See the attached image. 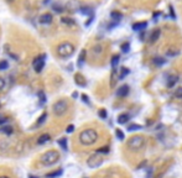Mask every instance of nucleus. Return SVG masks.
Returning a JSON list of instances; mask_svg holds the SVG:
<instances>
[{"mask_svg":"<svg viewBox=\"0 0 182 178\" xmlns=\"http://www.w3.org/2000/svg\"><path fill=\"white\" fill-rule=\"evenodd\" d=\"M98 141V132L93 129H85L79 134V142L83 146H92Z\"/></svg>","mask_w":182,"mask_h":178,"instance_id":"obj_1","label":"nucleus"},{"mask_svg":"<svg viewBox=\"0 0 182 178\" xmlns=\"http://www.w3.org/2000/svg\"><path fill=\"white\" fill-rule=\"evenodd\" d=\"M59 152L56 151V150H50V151H46L45 153L41 155L40 157V161L43 166H53L55 163H57L59 161Z\"/></svg>","mask_w":182,"mask_h":178,"instance_id":"obj_2","label":"nucleus"},{"mask_svg":"<svg viewBox=\"0 0 182 178\" xmlns=\"http://www.w3.org/2000/svg\"><path fill=\"white\" fill-rule=\"evenodd\" d=\"M74 53V46L71 42H62L57 46V54L62 58H68Z\"/></svg>","mask_w":182,"mask_h":178,"instance_id":"obj_3","label":"nucleus"},{"mask_svg":"<svg viewBox=\"0 0 182 178\" xmlns=\"http://www.w3.org/2000/svg\"><path fill=\"white\" fill-rule=\"evenodd\" d=\"M67 110H68V103H67V100H65V99L57 100V102L53 104V106H52V111H53V114L56 116H62V115H65Z\"/></svg>","mask_w":182,"mask_h":178,"instance_id":"obj_4","label":"nucleus"},{"mask_svg":"<svg viewBox=\"0 0 182 178\" xmlns=\"http://www.w3.org/2000/svg\"><path fill=\"white\" fill-rule=\"evenodd\" d=\"M144 143H145V139L143 136H133V137H130L129 141H128V147L130 148V150H133V151H136V150H140L141 147L144 146Z\"/></svg>","mask_w":182,"mask_h":178,"instance_id":"obj_5","label":"nucleus"},{"mask_svg":"<svg viewBox=\"0 0 182 178\" xmlns=\"http://www.w3.org/2000/svg\"><path fill=\"white\" fill-rule=\"evenodd\" d=\"M104 162V158L100 153H94L92 156H89V158L87 159V165L89 168H98L99 166H102Z\"/></svg>","mask_w":182,"mask_h":178,"instance_id":"obj_6","label":"nucleus"},{"mask_svg":"<svg viewBox=\"0 0 182 178\" xmlns=\"http://www.w3.org/2000/svg\"><path fill=\"white\" fill-rule=\"evenodd\" d=\"M45 58H46V54H42V56H39V57H36L33 59L32 62V66L35 70L37 73H40L41 70L43 69V66H45Z\"/></svg>","mask_w":182,"mask_h":178,"instance_id":"obj_7","label":"nucleus"},{"mask_svg":"<svg viewBox=\"0 0 182 178\" xmlns=\"http://www.w3.org/2000/svg\"><path fill=\"white\" fill-rule=\"evenodd\" d=\"M66 9L69 11H77L81 9V3L78 0H71V1L66 5Z\"/></svg>","mask_w":182,"mask_h":178,"instance_id":"obj_8","label":"nucleus"},{"mask_svg":"<svg viewBox=\"0 0 182 178\" xmlns=\"http://www.w3.org/2000/svg\"><path fill=\"white\" fill-rule=\"evenodd\" d=\"M129 90H130V88H129V85H121L120 88L117 90V96H119V98H124V96H126L129 94Z\"/></svg>","mask_w":182,"mask_h":178,"instance_id":"obj_9","label":"nucleus"},{"mask_svg":"<svg viewBox=\"0 0 182 178\" xmlns=\"http://www.w3.org/2000/svg\"><path fill=\"white\" fill-rule=\"evenodd\" d=\"M160 35H161V30L160 29H155L154 31L151 32V35H150V41H149V42H150L151 44L152 43H155V42H157L159 41V39H160Z\"/></svg>","mask_w":182,"mask_h":178,"instance_id":"obj_10","label":"nucleus"},{"mask_svg":"<svg viewBox=\"0 0 182 178\" xmlns=\"http://www.w3.org/2000/svg\"><path fill=\"white\" fill-rule=\"evenodd\" d=\"M39 21H40V24H43V25H48V24H51L52 22V15L51 14H42L41 16L39 17Z\"/></svg>","mask_w":182,"mask_h":178,"instance_id":"obj_11","label":"nucleus"},{"mask_svg":"<svg viewBox=\"0 0 182 178\" xmlns=\"http://www.w3.org/2000/svg\"><path fill=\"white\" fill-rule=\"evenodd\" d=\"M146 26H147V24L145 21H143V22H135V24L133 25V30H134V31H143V30L146 29Z\"/></svg>","mask_w":182,"mask_h":178,"instance_id":"obj_12","label":"nucleus"},{"mask_svg":"<svg viewBox=\"0 0 182 178\" xmlns=\"http://www.w3.org/2000/svg\"><path fill=\"white\" fill-rule=\"evenodd\" d=\"M129 119H130V115H129V114L123 113V114H120V115L118 116V124H120V125L125 124V122L129 121Z\"/></svg>","mask_w":182,"mask_h":178,"instance_id":"obj_13","label":"nucleus"},{"mask_svg":"<svg viewBox=\"0 0 182 178\" xmlns=\"http://www.w3.org/2000/svg\"><path fill=\"white\" fill-rule=\"evenodd\" d=\"M50 140H51V136L48 135V134H43V135H41L39 139H37V143H39V145H43V143L48 142Z\"/></svg>","mask_w":182,"mask_h":178,"instance_id":"obj_14","label":"nucleus"},{"mask_svg":"<svg viewBox=\"0 0 182 178\" xmlns=\"http://www.w3.org/2000/svg\"><path fill=\"white\" fill-rule=\"evenodd\" d=\"M62 173H63V169L59 168V169L53 171V172H51V173H47L46 174V178H57L59 176H62Z\"/></svg>","mask_w":182,"mask_h":178,"instance_id":"obj_15","label":"nucleus"},{"mask_svg":"<svg viewBox=\"0 0 182 178\" xmlns=\"http://www.w3.org/2000/svg\"><path fill=\"white\" fill-rule=\"evenodd\" d=\"M178 82V77L177 76H171L169 79H167V87L169 88H173L175 84Z\"/></svg>","mask_w":182,"mask_h":178,"instance_id":"obj_16","label":"nucleus"},{"mask_svg":"<svg viewBox=\"0 0 182 178\" xmlns=\"http://www.w3.org/2000/svg\"><path fill=\"white\" fill-rule=\"evenodd\" d=\"M110 17L113 19L114 21H117V22H119L123 19V14L121 13H119V11H111L110 13Z\"/></svg>","mask_w":182,"mask_h":178,"instance_id":"obj_17","label":"nucleus"},{"mask_svg":"<svg viewBox=\"0 0 182 178\" xmlns=\"http://www.w3.org/2000/svg\"><path fill=\"white\" fill-rule=\"evenodd\" d=\"M0 132L5 134V135H11V134L14 132V129L9 125H5V126H1V128H0Z\"/></svg>","mask_w":182,"mask_h":178,"instance_id":"obj_18","label":"nucleus"},{"mask_svg":"<svg viewBox=\"0 0 182 178\" xmlns=\"http://www.w3.org/2000/svg\"><path fill=\"white\" fill-rule=\"evenodd\" d=\"M85 54H87V52H85V50H82L81 54H79V57H78V62H77L78 67H82V64H83V62L85 61Z\"/></svg>","mask_w":182,"mask_h":178,"instance_id":"obj_19","label":"nucleus"},{"mask_svg":"<svg viewBox=\"0 0 182 178\" xmlns=\"http://www.w3.org/2000/svg\"><path fill=\"white\" fill-rule=\"evenodd\" d=\"M58 145L61 146V148H62L63 151L68 150V147H67V139H66V137H61V139L58 140Z\"/></svg>","mask_w":182,"mask_h":178,"instance_id":"obj_20","label":"nucleus"},{"mask_svg":"<svg viewBox=\"0 0 182 178\" xmlns=\"http://www.w3.org/2000/svg\"><path fill=\"white\" fill-rule=\"evenodd\" d=\"M79 11L83 15H92L93 14V10H92V7H89V6H81V9Z\"/></svg>","mask_w":182,"mask_h":178,"instance_id":"obj_21","label":"nucleus"},{"mask_svg":"<svg viewBox=\"0 0 182 178\" xmlns=\"http://www.w3.org/2000/svg\"><path fill=\"white\" fill-rule=\"evenodd\" d=\"M61 22H62V24H65V25H69V26H73L74 24H76L73 19H71V17H62Z\"/></svg>","mask_w":182,"mask_h":178,"instance_id":"obj_22","label":"nucleus"},{"mask_svg":"<svg viewBox=\"0 0 182 178\" xmlns=\"http://www.w3.org/2000/svg\"><path fill=\"white\" fill-rule=\"evenodd\" d=\"M76 83L78 84V85H81V87H85V82L83 80V77L81 76V74H76Z\"/></svg>","mask_w":182,"mask_h":178,"instance_id":"obj_23","label":"nucleus"},{"mask_svg":"<svg viewBox=\"0 0 182 178\" xmlns=\"http://www.w3.org/2000/svg\"><path fill=\"white\" fill-rule=\"evenodd\" d=\"M180 53V51L176 50V48H169V50L166 51V54L170 56V57H175V56H177Z\"/></svg>","mask_w":182,"mask_h":178,"instance_id":"obj_24","label":"nucleus"},{"mask_svg":"<svg viewBox=\"0 0 182 178\" xmlns=\"http://www.w3.org/2000/svg\"><path fill=\"white\" fill-rule=\"evenodd\" d=\"M46 118H47V113H43V114L39 118V120H37L36 125H35V128H37V126H40V125H42L43 122H45V120H46Z\"/></svg>","mask_w":182,"mask_h":178,"instance_id":"obj_25","label":"nucleus"},{"mask_svg":"<svg viewBox=\"0 0 182 178\" xmlns=\"http://www.w3.org/2000/svg\"><path fill=\"white\" fill-rule=\"evenodd\" d=\"M154 63L156 66H162V64H165V63H166V59L162 58V57H155L154 58Z\"/></svg>","mask_w":182,"mask_h":178,"instance_id":"obj_26","label":"nucleus"},{"mask_svg":"<svg viewBox=\"0 0 182 178\" xmlns=\"http://www.w3.org/2000/svg\"><path fill=\"white\" fill-rule=\"evenodd\" d=\"M119 59H120V56H119V54L113 56V58H111V67H113V68H115V67L118 66Z\"/></svg>","mask_w":182,"mask_h":178,"instance_id":"obj_27","label":"nucleus"},{"mask_svg":"<svg viewBox=\"0 0 182 178\" xmlns=\"http://www.w3.org/2000/svg\"><path fill=\"white\" fill-rule=\"evenodd\" d=\"M129 72H130L129 68H125V67L121 68V72H120V74H119V79H124V78L129 74Z\"/></svg>","mask_w":182,"mask_h":178,"instance_id":"obj_28","label":"nucleus"},{"mask_svg":"<svg viewBox=\"0 0 182 178\" xmlns=\"http://www.w3.org/2000/svg\"><path fill=\"white\" fill-rule=\"evenodd\" d=\"M173 98H176V99H182V87L177 88L176 90H175V93H173Z\"/></svg>","mask_w":182,"mask_h":178,"instance_id":"obj_29","label":"nucleus"},{"mask_svg":"<svg viewBox=\"0 0 182 178\" xmlns=\"http://www.w3.org/2000/svg\"><path fill=\"white\" fill-rule=\"evenodd\" d=\"M102 52H103V46H102V44H95V46L93 47V53L99 54V53H102Z\"/></svg>","mask_w":182,"mask_h":178,"instance_id":"obj_30","label":"nucleus"},{"mask_svg":"<svg viewBox=\"0 0 182 178\" xmlns=\"http://www.w3.org/2000/svg\"><path fill=\"white\" fill-rule=\"evenodd\" d=\"M52 9H53L56 13H62V11H65L63 10V6L59 5V4H52Z\"/></svg>","mask_w":182,"mask_h":178,"instance_id":"obj_31","label":"nucleus"},{"mask_svg":"<svg viewBox=\"0 0 182 178\" xmlns=\"http://www.w3.org/2000/svg\"><path fill=\"white\" fill-rule=\"evenodd\" d=\"M140 129H143V126L139 124H131V125H129V128H128L129 131H135V130H140Z\"/></svg>","mask_w":182,"mask_h":178,"instance_id":"obj_32","label":"nucleus"},{"mask_svg":"<svg viewBox=\"0 0 182 178\" xmlns=\"http://www.w3.org/2000/svg\"><path fill=\"white\" fill-rule=\"evenodd\" d=\"M115 135H117V137H118V139L120 140V141L124 140V137H125V136H124V132H123L120 129H117V130H115Z\"/></svg>","mask_w":182,"mask_h":178,"instance_id":"obj_33","label":"nucleus"},{"mask_svg":"<svg viewBox=\"0 0 182 178\" xmlns=\"http://www.w3.org/2000/svg\"><path fill=\"white\" fill-rule=\"evenodd\" d=\"M9 68V63H7L6 61H0V70H5V69H7Z\"/></svg>","mask_w":182,"mask_h":178,"instance_id":"obj_34","label":"nucleus"},{"mask_svg":"<svg viewBox=\"0 0 182 178\" xmlns=\"http://www.w3.org/2000/svg\"><path fill=\"white\" fill-rule=\"evenodd\" d=\"M109 152V147L105 146V147H100L97 150V153H108Z\"/></svg>","mask_w":182,"mask_h":178,"instance_id":"obj_35","label":"nucleus"},{"mask_svg":"<svg viewBox=\"0 0 182 178\" xmlns=\"http://www.w3.org/2000/svg\"><path fill=\"white\" fill-rule=\"evenodd\" d=\"M121 51L124 52V53H128V52L130 51V44H129V42H126V43H124L121 46Z\"/></svg>","mask_w":182,"mask_h":178,"instance_id":"obj_36","label":"nucleus"},{"mask_svg":"<svg viewBox=\"0 0 182 178\" xmlns=\"http://www.w3.org/2000/svg\"><path fill=\"white\" fill-rule=\"evenodd\" d=\"M98 115H99V116L102 118V119H107V116H108L105 109H100V110L98 111Z\"/></svg>","mask_w":182,"mask_h":178,"instance_id":"obj_37","label":"nucleus"},{"mask_svg":"<svg viewBox=\"0 0 182 178\" xmlns=\"http://www.w3.org/2000/svg\"><path fill=\"white\" fill-rule=\"evenodd\" d=\"M39 98H40V102L42 103V104H43V103H46V100H47V99H46V95H45V93H43V92H40V93H39Z\"/></svg>","mask_w":182,"mask_h":178,"instance_id":"obj_38","label":"nucleus"},{"mask_svg":"<svg viewBox=\"0 0 182 178\" xmlns=\"http://www.w3.org/2000/svg\"><path fill=\"white\" fill-rule=\"evenodd\" d=\"M4 88H5V79L0 77V92L4 90Z\"/></svg>","mask_w":182,"mask_h":178,"instance_id":"obj_39","label":"nucleus"},{"mask_svg":"<svg viewBox=\"0 0 182 178\" xmlns=\"http://www.w3.org/2000/svg\"><path fill=\"white\" fill-rule=\"evenodd\" d=\"M169 9H170V15H171V17H172V19H176V14H175V11H173L172 5H169Z\"/></svg>","mask_w":182,"mask_h":178,"instance_id":"obj_40","label":"nucleus"},{"mask_svg":"<svg viewBox=\"0 0 182 178\" xmlns=\"http://www.w3.org/2000/svg\"><path fill=\"white\" fill-rule=\"evenodd\" d=\"M66 131L68 132V134L73 132V131H74V126H73V125H68V126H67V129H66Z\"/></svg>","mask_w":182,"mask_h":178,"instance_id":"obj_41","label":"nucleus"},{"mask_svg":"<svg viewBox=\"0 0 182 178\" xmlns=\"http://www.w3.org/2000/svg\"><path fill=\"white\" fill-rule=\"evenodd\" d=\"M82 100H83L84 103H87V104H89V100H88V96L85 95V94H82Z\"/></svg>","mask_w":182,"mask_h":178,"instance_id":"obj_42","label":"nucleus"},{"mask_svg":"<svg viewBox=\"0 0 182 178\" xmlns=\"http://www.w3.org/2000/svg\"><path fill=\"white\" fill-rule=\"evenodd\" d=\"M9 121V119L7 118H0V125H3V124H5V122Z\"/></svg>","mask_w":182,"mask_h":178,"instance_id":"obj_43","label":"nucleus"},{"mask_svg":"<svg viewBox=\"0 0 182 178\" xmlns=\"http://www.w3.org/2000/svg\"><path fill=\"white\" fill-rule=\"evenodd\" d=\"M72 96H73V98H77V96H78V94H77V93H76V92H74V93H73V94H72Z\"/></svg>","mask_w":182,"mask_h":178,"instance_id":"obj_44","label":"nucleus"},{"mask_svg":"<svg viewBox=\"0 0 182 178\" xmlns=\"http://www.w3.org/2000/svg\"><path fill=\"white\" fill-rule=\"evenodd\" d=\"M0 178H11V177H9V176H0Z\"/></svg>","mask_w":182,"mask_h":178,"instance_id":"obj_45","label":"nucleus"},{"mask_svg":"<svg viewBox=\"0 0 182 178\" xmlns=\"http://www.w3.org/2000/svg\"><path fill=\"white\" fill-rule=\"evenodd\" d=\"M30 178H36V177H33V176H32V177H30Z\"/></svg>","mask_w":182,"mask_h":178,"instance_id":"obj_46","label":"nucleus"}]
</instances>
